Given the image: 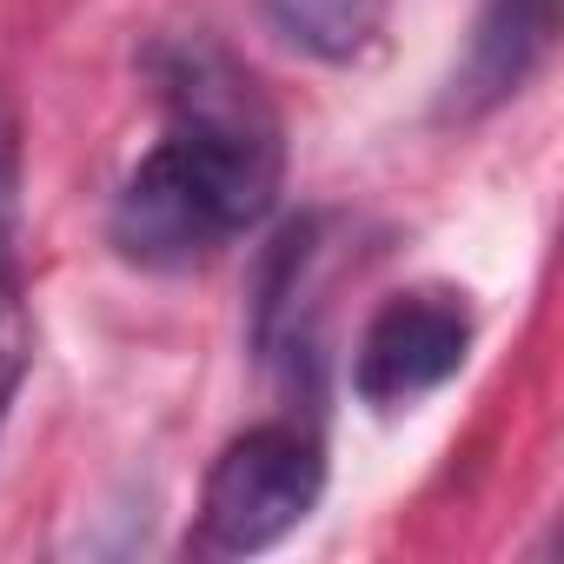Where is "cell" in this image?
<instances>
[{
    "label": "cell",
    "instance_id": "cell-8",
    "mask_svg": "<svg viewBox=\"0 0 564 564\" xmlns=\"http://www.w3.org/2000/svg\"><path fill=\"white\" fill-rule=\"evenodd\" d=\"M34 366V313H28V293H21V272L0 286V425L14 412V392Z\"/></svg>",
    "mask_w": 564,
    "mask_h": 564
},
{
    "label": "cell",
    "instance_id": "cell-6",
    "mask_svg": "<svg viewBox=\"0 0 564 564\" xmlns=\"http://www.w3.org/2000/svg\"><path fill=\"white\" fill-rule=\"evenodd\" d=\"M551 34H557V0H485L445 94V120H485L491 107L524 94V80L551 54Z\"/></svg>",
    "mask_w": 564,
    "mask_h": 564
},
{
    "label": "cell",
    "instance_id": "cell-1",
    "mask_svg": "<svg viewBox=\"0 0 564 564\" xmlns=\"http://www.w3.org/2000/svg\"><path fill=\"white\" fill-rule=\"evenodd\" d=\"M153 94L166 107V147L219 193L239 232H252L286 186V120L259 74L213 34H173L147 54Z\"/></svg>",
    "mask_w": 564,
    "mask_h": 564
},
{
    "label": "cell",
    "instance_id": "cell-5",
    "mask_svg": "<svg viewBox=\"0 0 564 564\" xmlns=\"http://www.w3.org/2000/svg\"><path fill=\"white\" fill-rule=\"evenodd\" d=\"M326 213L293 219L265 246L259 265V293H252V352L265 372L300 379V366L319 359V293H326Z\"/></svg>",
    "mask_w": 564,
    "mask_h": 564
},
{
    "label": "cell",
    "instance_id": "cell-7",
    "mask_svg": "<svg viewBox=\"0 0 564 564\" xmlns=\"http://www.w3.org/2000/svg\"><path fill=\"white\" fill-rule=\"evenodd\" d=\"M399 0H259L265 28L286 41L293 54L319 61V67H352L366 61L386 28H392Z\"/></svg>",
    "mask_w": 564,
    "mask_h": 564
},
{
    "label": "cell",
    "instance_id": "cell-9",
    "mask_svg": "<svg viewBox=\"0 0 564 564\" xmlns=\"http://www.w3.org/2000/svg\"><path fill=\"white\" fill-rule=\"evenodd\" d=\"M14 226H21V127L0 107V286L14 279Z\"/></svg>",
    "mask_w": 564,
    "mask_h": 564
},
{
    "label": "cell",
    "instance_id": "cell-4",
    "mask_svg": "<svg viewBox=\"0 0 564 564\" xmlns=\"http://www.w3.org/2000/svg\"><path fill=\"white\" fill-rule=\"evenodd\" d=\"M107 239L120 246L127 265L186 272V265L213 259L219 246H232L239 226L226 219V206L213 199V186H206L166 140H153V147L133 160V173L120 180V193H113Z\"/></svg>",
    "mask_w": 564,
    "mask_h": 564
},
{
    "label": "cell",
    "instance_id": "cell-2",
    "mask_svg": "<svg viewBox=\"0 0 564 564\" xmlns=\"http://www.w3.org/2000/svg\"><path fill=\"white\" fill-rule=\"evenodd\" d=\"M326 498V445L300 419H265L219 445L199 485L193 544L213 557H252L286 544Z\"/></svg>",
    "mask_w": 564,
    "mask_h": 564
},
{
    "label": "cell",
    "instance_id": "cell-3",
    "mask_svg": "<svg viewBox=\"0 0 564 564\" xmlns=\"http://www.w3.org/2000/svg\"><path fill=\"white\" fill-rule=\"evenodd\" d=\"M471 339H478V319L458 286H438V279L405 286L366 319L352 346V392L372 412H412L419 399L445 392L465 372Z\"/></svg>",
    "mask_w": 564,
    "mask_h": 564
}]
</instances>
